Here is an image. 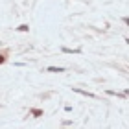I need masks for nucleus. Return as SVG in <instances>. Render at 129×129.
Returning <instances> with one entry per match:
<instances>
[{"mask_svg": "<svg viewBox=\"0 0 129 129\" xmlns=\"http://www.w3.org/2000/svg\"><path fill=\"white\" fill-rule=\"evenodd\" d=\"M0 63H4V57H2V55H0Z\"/></svg>", "mask_w": 129, "mask_h": 129, "instance_id": "nucleus-1", "label": "nucleus"}]
</instances>
